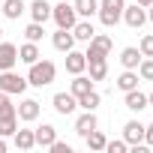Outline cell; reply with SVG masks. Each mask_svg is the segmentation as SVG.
<instances>
[{"instance_id": "obj_5", "label": "cell", "mask_w": 153, "mask_h": 153, "mask_svg": "<svg viewBox=\"0 0 153 153\" xmlns=\"http://www.w3.org/2000/svg\"><path fill=\"white\" fill-rule=\"evenodd\" d=\"M0 90L3 93H24L27 90V78H21V75H15L12 69H3L0 72Z\"/></svg>"}, {"instance_id": "obj_33", "label": "cell", "mask_w": 153, "mask_h": 153, "mask_svg": "<svg viewBox=\"0 0 153 153\" xmlns=\"http://www.w3.org/2000/svg\"><path fill=\"white\" fill-rule=\"evenodd\" d=\"M126 147H129L126 141H105V150L108 153H126Z\"/></svg>"}, {"instance_id": "obj_1", "label": "cell", "mask_w": 153, "mask_h": 153, "mask_svg": "<svg viewBox=\"0 0 153 153\" xmlns=\"http://www.w3.org/2000/svg\"><path fill=\"white\" fill-rule=\"evenodd\" d=\"M54 75H57V66L51 60H36L30 63V72H27V84L33 87H48L54 81Z\"/></svg>"}, {"instance_id": "obj_41", "label": "cell", "mask_w": 153, "mask_h": 153, "mask_svg": "<svg viewBox=\"0 0 153 153\" xmlns=\"http://www.w3.org/2000/svg\"><path fill=\"white\" fill-rule=\"evenodd\" d=\"M0 39H3V30H0Z\"/></svg>"}, {"instance_id": "obj_40", "label": "cell", "mask_w": 153, "mask_h": 153, "mask_svg": "<svg viewBox=\"0 0 153 153\" xmlns=\"http://www.w3.org/2000/svg\"><path fill=\"white\" fill-rule=\"evenodd\" d=\"M0 15H3V3H0Z\"/></svg>"}, {"instance_id": "obj_6", "label": "cell", "mask_w": 153, "mask_h": 153, "mask_svg": "<svg viewBox=\"0 0 153 153\" xmlns=\"http://www.w3.org/2000/svg\"><path fill=\"white\" fill-rule=\"evenodd\" d=\"M120 21H126L132 30H141V27H144V21H147V9H144V6H138V3L123 6V18H120Z\"/></svg>"}, {"instance_id": "obj_27", "label": "cell", "mask_w": 153, "mask_h": 153, "mask_svg": "<svg viewBox=\"0 0 153 153\" xmlns=\"http://www.w3.org/2000/svg\"><path fill=\"white\" fill-rule=\"evenodd\" d=\"M24 9H27L24 0H3V15H6V18H15V21H18V15H21Z\"/></svg>"}, {"instance_id": "obj_15", "label": "cell", "mask_w": 153, "mask_h": 153, "mask_svg": "<svg viewBox=\"0 0 153 153\" xmlns=\"http://www.w3.org/2000/svg\"><path fill=\"white\" fill-rule=\"evenodd\" d=\"M33 135H36V147H51V141L57 138V129L51 123H42L39 129H33Z\"/></svg>"}, {"instance_id": "obj_17", "label": "cell", "mask_w": 153, "mask_h": 153, "mask_svg": "<svg viewBox=\"0 0 153 153\" xmlns=\"http://www.w3.org/2000/svg\"><path fill=\"white\" fill-rule=\"evenodd\" d=\"M93 90V78H84V75H75V81L69 84V93L78 99V96H84V93H90Z\"/></svg>"}, {"instance_id": "obj_2", "label": "cell", "mask_w": 153, "mask_h": 153, "mask_svg": "<svg viewBox=\"0 0 153 153\" xmlns=\"http://www.w3.org/2000/svg\"><path fill=\"white\" fill-rule=\"evenodd\" d=\"M123 6H126V0H99L96 15H99V21H102L105 27H114V24L123 18Z\"/></svg>"}, {"instance_id": "obj_37", "label": "cell", "mask_w": 153, "mask_h": 153, "mask_svg": "<svg viewBox=\"0 0 153 153\" xmlns=\"http://www.w3.org/2000/svg\"><path fill=\"white\" fill-rule=\"evenodd\" d=\"M0 153H6V141H3V135H0Z\"/></svg>"}, {"instance_id": "obj_31", "label": "cell", "mask_w": 153, "mask_h": 153, "mask_svg": "<svg viewBox=\"0 0 153 153\" xmlns=\"http://www.w3.org/2000/svg\"><path fill=\"white\" fill-rule=\"evenodd\" d=\"M138 51H141V57H153V33H147V36L141 39Z\"/></svg>"}, {"instance_id": "obj_8", "label": "cell", "mask_w": 153, "mask_h": 153, "mask_svg": "<svg viewBox=\"0 0 153 153\" xmlns=\"http://www.w3.org/2000/svg\"><path fill=\"white\" fill-rule=\"evenodd\" d=\"M51 45L57 48V51H72L75 48V36H72V30H66V27H57V33L51 36Z\"/></svg>"}, {"instance_id": "obj_14", "label": "cell", "mask_w": 153, "mask_h": 153, "mask_svg": "<svg viewBox=\"0 0 153 153\" xmlns=\"http://www.w3.org/2000/svg\"><path fill=\"white\" fill-rule=\"evenodd\" d=\"M15 114H18V120H36L39 117V102L36 99H21V105L15 108Z\"/></svg>"}, {"instance_id": "obj_24", "label": "cell", "mask_w": 153, "mask_h": 153, "mask_svg": "<svg viewBox=\"0 0 153 153\" xmlns=\"http://www.w3.org/2000/svg\"><path fill=\"white\" fill-rule=\"evenodd\" d=\"M120 63H123V69H138L141 51H138V48H123V51H120Z\"/></svg>"}, {"instance_id": "obj_11", "label": "cell", "mask_w": 153, "mask_h": 153, "mask_svg": "<svg viewBox=\"0 0 153 153\" xmlns=\"http://www.w3.org/2000/svg\"><path fill=\"white\" fill-rule=\"evenodd\" d=\"M93 129H99V120H96V114H93V111H84L78 120H75V132H78L81 138H84V135H90Z\"/></svg>"}, {"instance_id": "obj_3", "label": "cell", "mask_w": 153, "mask_h": 153, "mask_svg": "<svg viewBox=\"0 0 153 153\" xmlns=\"http://www.w3.org/2000/svg\"><path fill=\"white\" fill-rule=\"evenodd\" d=\"M51 18L57 21V27H66V30H72L75 27V21H78V12H75V6L72 3H57V6H51Z\"/></svg>"}, {"instance_id": "obj_30", "label": "cell", "mask_w": 153, "mask_h": 153, "mask_svg": "<svg viewBox=\"0 0 153 153\" xmlns=\"http://www.w3.org/2000/svg\"><path fill=\"white\" fill-rule=\"evenodd\" d=\"M24 36H27V42H39V39L45 36V30H42V24H39V21H33V24H27Z\"/></svg>"}, {"instance_id": "obj_19", "label": "cell", "mask_w": 153, "mask_h": 153, "mask_svg": "<svg viewBox=\"0 0 153 153\" xmlns=\"http://www.w3.org/2000/svg\"><path fill=\"white\" fill-rule=\"evenodd\" d=\"M93 33H96V30H93V21H87V18H84V21H75V27H72V36L81 39V42H90Z\"/></svg>"}, {"instance_id": "obj_7", "label": "cell", "mask_w": 153, "mask_h": 153, "mask_svg": "<svg viewBox=\"0 0 153 153\" xmlns=\"http://www.w3.org/2000/svg\"><path fill=\"white\" fill-rule=\"evenodd\" d=\"M15 63H18V45L0 39V72H3V69H12Z\"/></svg>"}, {"instance_id": "obj_4", "label": "cell", "mask_w": 153, "mask_h": 153, "mask_svg": "<svg viewBox=\"0 0 153 153\" xmlns=\"http://www.w3.org/2000/svg\"><path fill=\"white\" fill-rule=\"evenodd\" d=\"M108 51H111V36H105V33H93V39L87 42V60H102V57H108Z\"/></svg>"}, {"instance_id": "obj_13", "label": "cell", "mask_w": 153, "mask_h": 153, "mask_svg": "<svg viewBox=\"0 0 153 153\" xmlns=\"http://www.w3.org/2000/svg\"><path fill=\"white\" fill-rule=\"evenodd\" d=\"M84 69H87V57H84L81 51H66V72L81 75Z\"/></svg>"}, {"instance_id": "obj_12", "label": "cell", "mask_w": 153, "mask_h": 153, "mask_svg": "<svg viewBox=\"0 0 153 153\" xmlns=\"http://www.w3.org/2000/svg\"><path fill=\"white\" fill-rule=\"evenodd\" d=\"M12 144H15L18 150H33V147H36L33 129H15V132H12Z\"/></svg>"}, {"instance_id": "obj_39", "label": "cell", "mask_w": 153, "mask_h": 153, "mask_svg": "<svg viewBox=\"0 0 153 153\" xmlns=\"http://www.w3.org/2000/svg\"><path fill=\"white\" fill-rule=\"evenodd\" d=\"M147 105H153V93H150V96H147Z\"/></svg>"}, {"instance_id": "obj_29", "label": "cell", "mask_w": 153, "mask_h": 153, "mask_svg": "<svg viewBox=\"0 0 153 153\" xmlns=\"http://www.w3.org/2000/svg\"><path fill=\"white\" fill-rule=\"evenodd\" d=\"M138 78H141V81H153V57H141V63H138Z\"/></svg>"}, {"instance_id": "obj_16", "label": "cell", "mask_w": 153, "mask_h": 153, "mask_svg": "<svg viewBox=\"0 0 153 153\" xmlns=\"http://www.w3.org/2000/svg\"><path fill=\"white\" fill-rule=\"evenodd\" d=\"M30 15H33V21L45 24L51 18V3H48V0H33V3H30Z\"/></svg>"}, {"instance_id": "obj_10", "label": "cell", "mask_w": 153, "mask_h": 153, "mask_svg": "<svg viewBox=\"0 0 153 153\" xmlns=\"http://www.w3.org/2000/svg\"><path fill=\"white\" fill-rule=\"evenodd\" d=\"M54 111L57 114H72L75 108H78V99H75L72 93H54Z\"/></svg>"}, {"instance_id": "obj_35", "label": "cell", "mask_w": 153, "mask_h": 153, "mask_svg": "<svg viewBox=\"0 0 153 153\" xmlns=\"http://www.w3.org/2000/svg\"><path fill=\"white\" fill-rule=\"evenodd\" d=\"M144 144H147V147H153V123H150V126H144Z\"/></svg>"}, {"instance_id": "obj_32", "label": "cell", "mask_w": 153, "mask_h": 153, "mask_svg": "<svg viewBox=\"0 0 153 153\" xmlns=\"http://www.w3.org/2000/svg\"><path fill=\"white\" fill-rule=\"evenodd\" d=\"M9 111H15V105H12L9 93H3V90H0V114H9Z\"/></svg>"}, {"instance_id": "obj_34", "label": "cell", "mask_w": 153, "mask_h": 153, "mask_svg": "<svg viewBox=\"0 0 153 153\" xmlns=\"http://www.w3.org/2000/svg\"><path fill=\"white\" fill-rule=\"evenodd\" d=\"M48 150H51V153H72V147H69L66 141H57V138L51 141V147H48Z\"/></svg>"}, {"instance_id": "obj_28", "label": "cell", "mask_w": 153, "mask_h": 153, "mask_svg": "<svg viewBox=\"0 0 153 153\" xmlns=\"http://www.w3.org/2000/svg\"><path fill=\"white\" fill-rule=\"evenodd\" d=\"M84 141H87V147H90V150H105V141H108V138H105L99 129H93L90 135H84Z\"/></svg>"}, {"instance_id": "obj_22", "label": "cell", "mask_w": 153, "mask_h": 153, "mask_svg": "<svg viewBox=\"0 0 153 153\" xmlns=\"http://www.w3.org/2000/svg\"><path fill=\"white\" fill-rule=\"evenodd\" d=\"M15 129H18V114H15V111L0 114V135H3V138H9Z\"/></svg>"}, {"instance_id": "obj_25", "label": "cell", "mask_w": 153, "mask_h": 153, "mask_svg": "<svg viewBox=\"0 0 153 153\" xmlns=\"http://www.w3.org/2000/svg\"><path fill=\"white\" fill-rule=\"evenodd\" d=\"M87 66H90V78H93V81H105V75H108L105 57H102V60H87Z\"/></svg>"}, {"instance_id": "obj_36", "label": "cell", "mask_w": 153, "mask_h": 153, "mask_svg": "<svg viewBox=\"0 0 153 153\" xmlns=\"http://www.w3.org/2000/svg\"><path fill=\"white\" fill-rule=\"evenodd\" d=\"M135 3H138V6H144V9H147V6H150V3H153V0H135Z\"/></svg>"}, {"instance_id": "obj_18", "label": "cell", "mask_w": 153, "mask_h": 153, "mask_svg": "<svg viewBox=\"0 0 153 153\" xmlns=\"http://www.w3.org/2000/svg\"><path fill=\"white\" fill-rule=\"evenodd\" d=\"M39 57H42V54H39V45H36V42H24V45L18 48V60H21V63H27V66H30V63H36Z\"/></svg>"}, {"instance_id": "obj_20", "label": "cell", "mask_w": 153, "mask_h": 153, "mask_svg": "<svg viewBox=\"0 0 153 153\" xmlns=\"http://www.w3.org/2000/svg\"><path fill=\"white\" fill-rule=\"evenodd\" d=\"M138 84H141V78H138V72H135V69H126V72L120 75V78H117V87H120L123 93H129V90H135Z\"/></svg>"}, {"instance_id": "obj_9", "label": "cell", "mask_w": 153, "mask_h": 153, "mask_svg": "<svg viewBox=\"0 0 153 153\" xmlns=\"http://www.w3.org/2000/svg\"><path fill=\"white\" fill-rule=\"evenodd\" d=\"M123 141H126L129 147L141 144V141H144V123H138V120H129V123L123 126Z\"/></svg>"}, {"instance_id": "obj_23", "label": "cell", "mask_w": 153, "mask_h": 153, "mask_svg": "<svg viewBox=\"0 0 153 153\" xmlns=\"http://www.w3.org/2000/svg\"><path fill=\"white\" fill-rule=\"evenodd\" d=\"M75 12H78L81 18H93L96 15V9H99V0H75Z\"/></svg>"}, {"instance_id": "obj_26", "label": "cell", "mask_w": 153, "mask_h": 153, "mask_svg": "<svg viewBox=\"0 0 153 153\" xmlns=\"http://www.w3.org/2000/svg\"><path fill=\"white\" fill-rule=\"evenodd\" d=\"M99 102H102V96H99L96 90H90V93L78 96V108H84V111H96V108H99Z\"/></svg>"}, {"instance_id": "obj_38", "label": "cell", "mask_w": 153, "mask_h": 153, "mask_svg": "<svg viewBox=\"0 0 153 153\" xmlns=\"http://www.w3.org/2000/svg\"><path fill=\"white\" fill-rule=\"evenodd\" d=\"M147 9H150V12H147V18H150V21H153V3H150V6H147Z\"/></svg>"}, {"instance_id": "obj_21", "label": "cell", "mask_w": 153, "mask_h": 153, "mask_svg": "<svg viewBox=\"0 0 153 153\" xmlns=\"http://www.w3.org/2000/svg\"><path fill=\"white\" fill-rule=\"evenodd\" d=\"M126 108H129V111H144V108H147V96H144L138 87L129 90V93H126Z\"/></svg>"}]
</instances>
